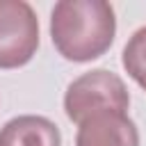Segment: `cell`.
<instances>
[{
    "mask_svg": "<svg viewBox=\"0 0 146 146\" xmlns=\"http://www.w3.org/2000/svg\"><path fill=\"white\" fill-rule=\"evenodd\" d=\"M116 34L114 7L105 0H59L50 14V39L68 62H91L110 50Z\"/></svg>",
    "mask_w": 146,
    "mask_h": 146,
    "instance_id": "cell-1",
    "label": "cell"
},
{
    "mask_svg": "<svg viewBox=\"0 0 146 146\" xmlns=\"http://www.w3.org/2000/svg\"><path fill=\"white\" fill-rule=\"evenodd\" d=\"M128 107L130 94L125 82L107 68H94L78 75L64 94V112L73 123L103 110L125 112Z\"/></svg>",
    "mask_w": 146,
    "mask_h": 146,
    "instance_id": "cell-2",
    "label": "cell"
},
{
    "mask_svg": "<svg viewBox=\"0 0 146 146\" xmlns=\"http://www.w3.org/2000/svg\"><path fill=\"white\" fill-rule=\"evenodd\" d=\"M39 48V18L25 0H0V68L25 66Z\"/></svg>",
    "mask_w": 146,
    "mask_h": 146,
    "instance_id": "cell-3",
    "label": "cell"
},
{
    "mask_svg": "<svg viewBox=\"0 0 146 146\" xmlns=\"http://www.w3.org/2000/svg\"><path fill=\"white\" fill-rule=\"evenodd\" d=\"M75 146H139V130L128 112L103 110L78 123Z\"/></svg>",
    "mask_w": 146,
    "mask_h": 146,
    "instance_id": "cell-4",
    "label": "cell"
},
{
    "mask_svg": "<svg viewBox=\"0 0 146 146\" xmlns=\"http://www.w3.org/2000/svg\"><path fill=\"white\" fill-rule=\"evenodd\" d=\"M0 146H62V132L46 116L21 114L0 128Z\"/></svg>",
    "mask_w": 146,
    "mask_h": 146,
    "instance_id": "cell-5",
    "label": "cell"
},
{
    "mask_svg": "<svg viewBox=\"0 0 146 146\" xmlns=\"http://www.w3.org/2000/svg\"><path fill=\"white\" fill-rule=\"evenodd\" d=\"M121 64L125 73L146 91V25L132 32V36L128 39L121 52Z\"/></svg>",
    "mask_w": 146,
    "mask_h": 146,
    "instance_id": "cell-6",
    "label": "cell"
}]
</instances>
